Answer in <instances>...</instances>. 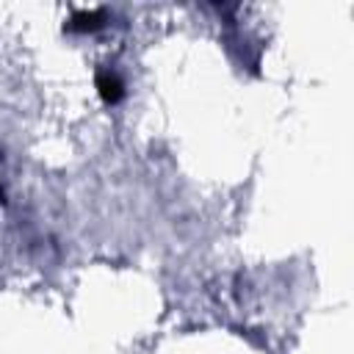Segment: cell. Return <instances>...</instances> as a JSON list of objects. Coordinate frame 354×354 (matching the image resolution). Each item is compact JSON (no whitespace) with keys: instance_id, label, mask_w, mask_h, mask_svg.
Segmentation results:
<instances>
[{"instance_id":"cell-2","label":"cell","mask_w":354,"mask_h":354,"mask_svg":"<svg viewBox=\"0 0 354 354\" xmlns=\"http://www.w3.org/2000/svg\"><path fill=\"white\" fill-rule=\"evenodd\" d=\"M102 19H105V11H102V8H94V11H75V14L69 17L66 28H69V30H94V28L102 25Z\"/></svg>"},{"instance_id":"cell-1","label":"cell","mask_w":354,"mask_h":354,"mask_svg":"<svg viewBox=\"0 0 354 354\" xmlns=\"http://www.w3.org/2000/svg\"><path fill=\"white\" fill-rule=\"evenodd\" d=\"M97 88H100V97L105 102H119L122 94H124V83L113 69H100L97 72Z\"/></svg>"}]
</instances>
